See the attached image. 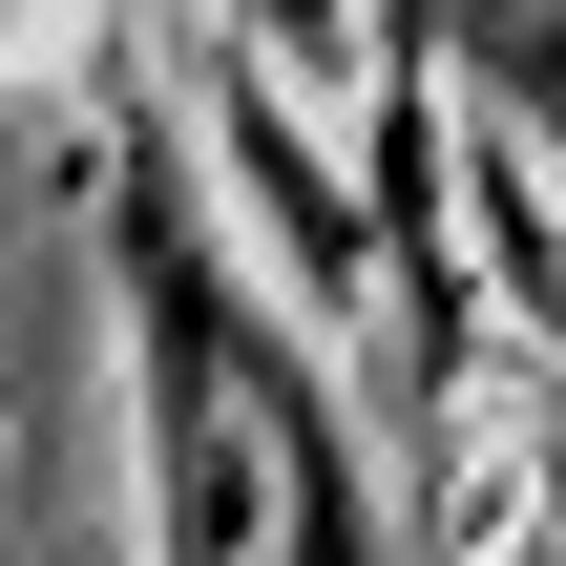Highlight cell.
<instances>
[{"label": "cell", "mask_w": 566, "mask_h": 566, "mask_svg": "<svg viewBox=\"0 0 566 566\" xmlns=\"http://www.w3.org/2000/svg\"><path fill=\"white\" fill-rule=\"evenodd\" d=\"M126 357H147L168 566H357V483H336V420H315V336L210 252V210L168 168L126 189Z\"/></svg>", "instance_id": "cell-1"}, {"label": "cell", "mask_w": 566, "mask_h": 566, "mask_svg": "<svg viewBox=\"0 0 566 566\" xmlns=\"http://www.w3.org/2000/svg\"><path fill=\"white\" fill-rule=\"evenodd\" d=\"M84 42H105V0H0V84H63Z\"/></svg>", "instance_id": "cell-2"}]
</instances>
